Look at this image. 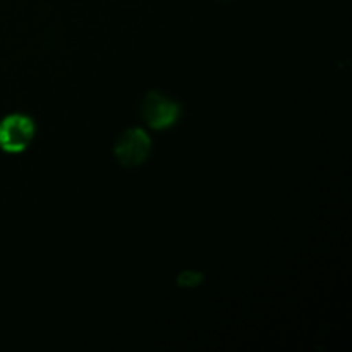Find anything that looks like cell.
<instances>
[{"mask_svg":"<svg viewBox=\"0 0 352 352\" xmlns=\"http://www.w3.org/2000/svg\"><path fill=\"white\" fill-rule=\"evenodd\" d=\"M34 138V122L24 113H10L0 120V150L21 153Z\"/></svg>","mask_w":352,"mask_h":352,"instance_id":"cell-1","label":"cell"},{"mask_svg":"<svg viewBox=\"0 0 352 352\" xmlns=\"http://www.w3.org/2000/svg\"><path fill=\"white\" fill-rule=\"evenodd\" d=\"M181 116V107L175 100L162 95L158 91L148 93L143 103V117L153 129H167L177 122Z\"/></svg>","mask_w":352,"mask_h":352,"instance_id":"cell-2","label":"cell"},{"mask_svg":"<svg viewBox=\"0 0 352 352\" xmlns=\"http://www.w3.org/2000/svg\"><path fill=\"white\" fill-rule=\"evenodd\" d=\"M151 150V140L143 129L134 127L126 131L116 144V157L124 167H138L148 158Z\"/></svg>","mask_w":352,"mask_h":352,"instance_id":"cell-3","label":"cell"},{"mask_svg":"<svg viewBox=\"0 0 352 352\" xmlns=\"http://www.w3.org/2000/svg\"><path fill=\"white\" fill-rule=\"evenodd\" d=\"M203 282V275L196 270H184L177 277V284L181 287H196Z\"/></svg>","mask_w":352,"mask_h":352,"instance_id":"cell-4","label":"cell"}]
</instances>
